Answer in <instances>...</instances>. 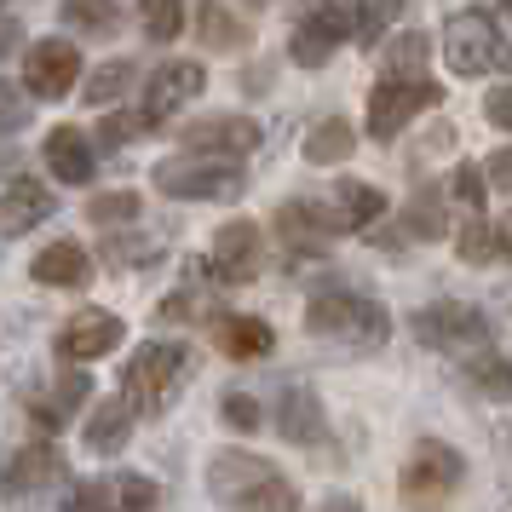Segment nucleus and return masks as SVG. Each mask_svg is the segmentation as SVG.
<instances>
[{
	"label": "nucleus",
	"instance_id": "79ce46f5",
	"mask_svg": "<svg viewBox=\"0 0 512 512\" xmlns=\"http://www.w3.org/2000/svg\"><path fill=\"white\" fill-rule=\"evenodd\" d=\"M127 133H144V121L139 116H116V121H104V127H98V139L110 144V150H116V144H127Z\"/></svg>",
	"mask_w": 512,
	"mask_h": 512
},
{
	"label": "nucleus",
	"instance_id": "6e6552de",
	"mask_svg": "<svg viewBox=\"0 0 512 512\" xmlns=\"http://www.w3.org/2000/svg\"><path fill=\"white\" fill-rule=\"evenodd\" d=\"M438 98H443L438 81H397V75H380L374 93H369V139L374 144L397 139V133H403L420 110H432Z\"/></svg>",
	"mask_w": 512,
	"mask_h": 512
},
{
	"label": "nucleus",
	"instance_id": "8fccbe9b",
	"mask_svg": "<svg viewBox=\"0 0 512 512\" xmlns=\"http://www.w3.org/2000/svg\"><path fill=\"white\" fill-rule=\"evenodd\" d=\"M259 6H265V0H259Z\"/></svg>",
	"mask_w": 512,
	"mask_h": 512
},
{
	"label": "nucleus",
	"instance_id": "e433bc0d",
	"mask_svg": "<svg viewBox=\"0 0 512 512\" xmlns=\"http://www.w3.org/2000/svg\"><path fill=\"white\" fill-rule=\"evenodd\" d=\"M29 121H35L29 93L24 87H12V81H0V133H24Z\"/></svg>",
	"mask_w": 512,
	"mask_h": 512
},
{
	"label": "nucleus",
	"instance_id": "b1692460",
	"mask_svg": "<svg viewBox=\"0 0 512 512\" xmlns=\"http://www.w3.org/2000/svg\"><path fill=\"white\" fill-rule=\"evenodd\" d=\"M271 346H277L271 323H259V317H219V351L225 357L259 363V357H271Z\"/></svg>",
	"mask_w": 512,
	"mask_h": 512
},
{
	"label": "nucleus",
	"instance_id": "393cba45",
	"mask_svg": "<svg viewBox=\"0 0 512 512\" xmlns=\"http://www.w3.org/2000/svg\"><path fill=\"white\" fill-rule=\"evenodd\" d=\"M87 392H93V386H87V374H64V380H58V392H47V397H35V403H29V420H35L41 432L58 438V432L70 426V409L87 403Z\"/></svg>",
	"mask_w": 512,
	"mask_h": 512
},
{
	"label": "nucleus",
	"instance_id": "c03bdc74",
	"mask_svg": "<svg viewBox=\"0 0 512 512\" xmlns=\"http://www.w3.org/2000/svg\"><path fill=\"white\" fill-rule=\"evenodd\" d=\"M18 41H24V29H18V18H0V58H6V52L18 47Z\"/></svg>",
	"mask_w": 512,
	"mask_h": 512
},
{
	"label": "nucleus",
	"instance_id": "423d86ee",
	"mask_svg": "<svg viewBox=\"0 0 512 512\" xmlns=\"http://www.w3.org/2000/svg\"><path fill=\"white\" fill-rule=\"evenodd\" d=\"M466 484V461L461 449H449V443L438 438H420L415 455H409V466H403V478H397V489H403V501L409 507H438V501H449L455 489Z\"/></svg>",
	"mask_w": 512,
	"mask_h": 512
},
{
	"label": "nucleus",
	"instance_id": "f257e3e1",
	"mask_svg": "<svg viewBox=\"0 0 512 512\" xmlns=\"http://www.w3.org/2000/svg\"><path fill=\"white\" fill-rule=\"evenodd\" d=\"M208 495L225 512H300V489L248 449H219L208 461Z\"/></svg>",
	"mask_w": 512,
	"mask_h": 512
},
{
	"label": "nucleus",
	"instance_id": "473e14b6",
	"mask_svg": "<svg viewBox=\"0 0 512 512\" xmlns=\"http://www.w3.org/2000/svg\"><path fill=\"white\" fill-rule=\"evenodd\" d=\"M139 24L150 41H179V29H185V0H139Z\"/></svg>",
	"mask_w": 512,
	"mask_h": 512
},
{
	"label": "nucleus",
	"instance_id": "4be33fe9",
	"mask_svg": "<svg viewBox=\"0 0 512 512\" xmlns=\"http://www.w3.org/2000/svg\"><path fill=\"white\" fill-rule=\"evenodd\" d=\"M127 438H133V409H127L121 397H104L93 415H87L81 443H87L93 455H121V449H127Z\"/></svg>",
	"mask_w": 512,
	"mask_h": 512
},
{
	"label": "nucleus",
	"instance_id": "c756f323",
	"mask_svg": "<svg viewBox=\"0 0 512 512\" xmlns=\"http://www.w3.org/2000/svg\"><path fill=\"white\" fill-rule=\"evenodd\" d=\"M58 12H64V24L81 29V35H116L121 29L116 0H58Z\"/></svg>",
	"mask_w": 512,
	"mask_h": 512
},
{
	"label": "nucleus",
	"instance_id": "58836bf2",
	"mask_svg": "<svg viewBox=\"0 0 512 512\" xmlns=\"http://www.w3.org/2000/svg\"><path fill=\"white\" fill-rule=\"evenodd\" d=\"M219 420L231 426V432H259L265 420H259V403L248 392H225L219 397Z\"/></svg>",
	"mask_w": 512,
	"mask_h": 512
},
{
	"label": "nucleus",
	"instance_id": "39448f33",
	"mask_svg": "<svg viewBox=\"0 0 512 512\" xmlns=\"http://www.w3.org/2000/svg\"><path fill=\"white\" fill-rule=\"evenodd\" d=\"M443 58H449L455 75L512 70V47L489 12H449V24H443Z\"/></svg>",
	"mask_w": 512,
	"mask_h": 512
},
{
	"label": "nucleus",
	"instance_id": "1a4fd4ad",
	"mask_svg": "<svg viewBox=\"0 0 512 512\" xmlns=\"http://www.w3.org/2000/svg\"><path fill=\"white\" fill-rule=\"evenodd\" d=\"M351 35V0H323L317 12H305L294 35H288V58L300 64V70H323L334 47Z\"/></svg>",
	"mask_w": 512,
	"mask_h": 512
},
{
	"label": "nucleus",
	"instance_id": "9d476101",
	"mask_svg": "<svg viewBox=\"0 0 512 512\" xmlns=\"http://www.w3.org/2000/svg\"><path fill=\"white\" fill-rule=\"evenodd\" d=\"M208 87V70L202 64H190V58H173V64H162V70L144 81V98H139V110L133 116L144 121V127H162L173 110H185L190 98Z\"/></svg>",
	"mask_w": 512,
	"mask_h": 512
},
{
	"label": "nucleus",
	"instance_id": "f8f14e48",
	"mask_svg": "<svg viewBox=\"0 0 512 512\" xmlns=\"http://www.w3.org/2000/svg\"><path fill=\"white\" fill-rule=\"evenodd\" d=\"M81 81V47L75 41H35L24 52V93L29 98H64Z\"/></svg>",
	"mask_w": 512,
	"mask_h": 512
},
{
	"label": "nucleus",
	"instance_id": "9b49d317",
	"mask_svg": "<svg viewBox=\"0 0 512 512\" xmlns=\"http://www.w3.org/2000/svg\"><path fill=\"white\" fill-rule=\"evenodd\" d=\"M156 507H162V489L144 472H116V478L81 484L70 495V512H156Z\"/></svg>",
	"mask_w": 512,
	"mask_h": 512
},
{
	"label": "nucleus",
	"instance_id": "7c9ffc66",
	"mask_svg": "<svg viewBox=\"0 0 512 512\" xmlns=\"http://www.w3.org/2000/svg\"><path fill=\"white\" fill-rule=\"evenodd\" d=\"M133 75H139V70H133L127 58H110V64H98V70L87 75V93H81V98H87L93 110H98V104H116V98L133 87Z\"/></svg>",
	"mask_w": 512,
	"mask_h": 512
},
{
	"label": "nucleus",
	"instance_id": "4c0bfd02",
	"mask_svg": "<svg viewBox=\"0 0 512 512\" xmlns=\"http://www.w3.org/2000/svg\"><path fill=\"white\" fill-rule=\"evenodd\" d=\"M449 196H455L466 213H484V167L461 162L455 173H449Z\"/></svg>",
	"mask_w": 512,
	"mask_h": 512
},
{
	"label": "nucleus",
	"instance_id": "ea45409f",
	"mask_svg": "<svg viewBox=\"0 0 512 512\" xmlns=\"http://www.w3.org/2000/svg\"><path fill=\"white\" fill-rule=\"evenodd\" d=\"M484 116L495 121L501 133H512V81H507V87H495V93L484 98Z\"/></svg>",
	"mask_w": 512,
	"mask_h": 512
},
{
	"label": "nucleus",
	"instance_id": "a19ab883",
	"mask_svg": "<svg viewBox=\"0 0 512 512\" xmlns=\"http://www.w3.org/2000/svg\"><path fill=\"white\" fill-rule=\"evenodd\" d=\"M162 254V248H156V242H127V248H104V259H110V265H139V259H156Z\"/></svg>",
	"mask_w": 512,
	"mask_h": 512
},
{
	"label": "nucleus",
	"instance_id": "7ed1b4c3",
	"mask_svg": "<svg viewBox=\"0 0 512 512\" xmlns=\"http://www.w3.org/2000/svg\"><path fill=\"white\" fill-rule=\"evenodd\" d=\"M305 328H311L317 340H334V346H346V351H380L386 334H392V317H386V305L369 300V294L328 288V294H317V300L305 305Z\"/></svg>",
	"mask_w": 512,
	"mask_h": 512
},
{
	"label": "nucleus",
	"instance_id": "c9c22d12",
	"mask_svg": "<svg viewBox=\"0 0 512 512\" xmlns=\"http://www.w3.org/2000/svg\"><path fill=\"white\" fill-rule=\"evenodd\" d=\"M392 12H397V0H351V35L374 52V41L392 24Z\"/></svg>",
	"mask_w": 512,
	"mask_h": 512
},
{
	"label": "nucleus",
	"instance_id": "f3484780",
	"mask_svg": "<svg viewBox=\"0 0 512 512\" xmlns=\"http://www.w3.org/2000/svg\"><path fill=\"white\" fill-rule=\"evenodd\" d=\"M340 231V219L323 208V202H282L277 208V236L294 248V254H323Z\"/></svg>",
	"mask_w": 512,
	"mask_h": 512
},
{
	"label": "nucleus",
	"instance_id": "2f4dec72",
	"mask_svg": "<svg viewBox=\"0 0 512 512\" xmlns=\"http://www.w3.org/2000/svg\"><path fill=\"white\" fill-rule=\"evenodd\" d=\"M139 213H144L139 190H110V196H93V202H87V219H93L98 231H116V225H133Z\"/></svg>",
	"mask_w": 512,
	"mask_h": 512
},
{
	"label": "nucleus",
	"instance_id": "f704fd0d",
	"mask_svg": "<svg viewBox=\"0 0 512 512\" xmlns=\"http://www.w3.org/2000/svg\"><path fill=\"white\" fill-rule=\"evenodd\" d=\"M466 380H472L484 397H512V363L495 357V351H478V357L466 363Z\"/></svg>",
	"mask_w": 512,
	"mask_h": 512
},
{
	"label": "nucleus",
	"instance_id": "412c9836",
	"mask_svg": "<svg viewBox=\"0 0 512 512\" xmlns=\"http://www.w3.org/2000/svg\"><path fill=\"white\" fill-rule=\"evenodd\" d=\"M29 277L41 282V288H81V282L93 277V259H87V248H81V242H52V248H41V254H35Z\"/></svg>",
	"mask_w": 512,
	"mask_h": 512
},
{
	"label": "nucleus",
	"instance_id": "ddd939ff",
	"mask_svg": "<svg viewBox=\"0 0 512 512\" xmlns=\"http://www.w3.org/2000/svg\"><path fill=\"white\" fill-rule=\"evenodd\" d=\"M259 265H265V236H259L254 219H236V225L213 236V254H208L213 282H254Z\"/></svg>",
	"mask_w": 512,
	"mask_h": 512
},
{
	"label": "nucleus",
	"instance_id": "bb28decb",
	"mask_svg": "<svg viewBox=\"0 0 512 512\" xmlns=\"http://www.w3.org/2000/svg\"><path fill=\"white\" fill-rule=\"evenodd\" d=\"M403 231L415 236V242H438L449 231V219H443V190L438 185H420L409 196V208H403Z\"/></svg>",
	"mask_w": 512,
	"mask_h": 512
},
{
	"label": "nucleus",
	"instance_id": "37998d69",
	"mask_svg": "<svg viewBox=\"0 0 512 512\" xmlns=\"http://www.w3.org/2000/svg\"><path fill=\"white\" fill-rule=\"evenodd\" d=\"M484 179L489 185H501V190H512V144L507 150H495V156L484 162Z\"/></svg>",
	"mask_w": 512,
	"mask_h": 512
},
{
	"label": "nucleus",
	"instance_id": "20e7f679",
	"mask_svg": "<svg viewBox=\"0 0 512 512\" xmlns=\"http://www.w3.org/2000/svg\"><path fill=\"white\" fill-rule=\"evenodd\" d=\"M150 185L162 190V196H173V202H236V196L248 190V179H242V167L225 162V156L185 150V156L156 162Z\"/></svg>",
	"mask_w": 512,
	"mask_h": 512
},
{
	"label": "nucleus",
	"instance_id": "5701e85b",
	"mask_svg": "<svg viewBox=\"0 0 512 512\" xmlns=\"http://www.w3.org/2000/svg\"><path fill=\"white\" fill-rule=\"evenodd\" d=\"M380 213H386L380 185H363V179H340L334 185V219H340V231H369Z\"/></svg>",
	"mask_w": 512,
	"mask_h": 512
},
{
	"label": "nucleus",
	"instance_id": "dca6fc26",
	"mask_svg": "<svg viewBox=\"0 0 512 512\" xmlns=\"http://www.w3.org/2000/svg\"><path fill=\"white\" fill-rule=\"evenodd\" d=\"M64 478V455L52 443H24L12 455H0V489L6 495H35V489H52Z\"/></svg>",
	"mask_w": 512,
	"mask_h": 512
},
{
	"label": "nucleus",
	"instance_id": "a878e982",
	"mask_svg": "<svg viewBox=\"0 0 512 512\" xmlns=\"http://www.w3.org/2000/svg\"><path fill=\"white\" fill-rule=\"evenodd\" d=\"M351 150H357V133H351L346 116H328V121H317V127L305 133V162H311V167L351 162Z\"/></svg>",
	"mask_w": 512,
	"mask_h": 512
},
{
	"label": "nucleus",
	"instance_id": "6ab92c4d",
	"mask_svg": "<svg viewBox=\"0 0 512 512\" xmlns=\"http://www.w3.org/2000/svg\"><path fill=\"white\" fill-rule=\"evenodd\" d=\"M41 156H47V167H52V179H58V185H87V179H93V167H98L93 139H87L81 127H52L47 144H41Z\"/></svg>",
	"mask_w": 512,
	"mask_h": 512
},
{
	"label": "nucleus",
	"instance_id": "a211bd4d",
	"mask_svg": "<svg viewBox=\"0 0 512 512\" xmlns=\"http://www.w3.org/2000/svg\"><path fill=\"white\" fill-rule=\"evenodd\" d=\"M277 432L288 443H323V432H328V415H323V403H317V392L311 386H282V397H277Z\"/></svg>",
	"mask_w": 512,
	"mask_h": 512
},
{
	"label": "nucleus",
	"instance_id": "f03ea898",
	"mask_svg": "<svg viewBox=\"0 0 512 512\" xmlns=\"http://www.w3.org/2000/svg\"><path fill=\"white\" fill-rule=\"evenodd\" d=\"M185 386H190V346H179V340H150L121 369V403L144 420L167 415Z\"/></svg>",
	"mask_w": 512,
	"mask_h": 512
},
{
	"label": "nucleus",
	"instance_id": "4468645a",
	"mask_svg": "<svg viewBox=\"0 0 512 512\" xmlns=\"http://www.w3.org/2000/svg\"><path fill=\"white\" fill-rule=\"evenodd\" d=\"M121 323L116 311H75L70 323L58 328V357H70V363H98V357H110L121 346Z\"/></svg>",
	"mask_w": 512,
	"mask_h": 512
},
{
	"label": "nucleus",
	"instance_id": "09e8293b",
	"mask_svg": "<svg viewBox=\"0 0 512 512\" xmlns=\"http://www.w3.org/2000/svg\"><path fill=\"white\" fill-rule=\"evenodd\" d=\"M0 6H6V0H0Z\"/></svg>",
	"mask_w": 512,
	"mask_h": 512
},
{
	"label": "nucleus",
	"instance_id": "a18cd8bd",
	"mask_svg": "<svg viewBox=\"0 0 512 512\" xmlns=\"http://www.w3.org/2000/svg\"><path fill=\"white\" fill-rule=\"evenodd\" d=\"M323 512H363V507H357L351 495H328V501H323Z\"/></svg>",
	"mask_w": 512,
	"mask_h": 512
},
{
	"label": "nucleus",
	"instance_id": "2eb2a0df",
	"mask_svg": "<svg viewBox=\"0 0 512 512\" xmlns=\"http://www.w3.org/2000/svg\"><path fill=\"white\" fill-rule=\"evenodd\" d=\"M185 144L202 150V156H225V162H242L259 150V121L248 116H202L185 127Z\"/></svg>",
	"mask_w": 512,
	"mask_h": 512
},
{
	"label": "nucleus",
	"instance_id": "c85d7f7f",
	"mask_svg": "<svg viewBox=\"0 0 512 512\" xmlns=\"http://www.w3.org/2000/svg\"><path fill=\"white\" fill-rule=\"evenodd\" d=\"M426 58H432V41L409 29V35H397L392 47L380 52V70L397 75V81H426Z\"/></svg>",
	"mask_w": 512,
	"mask_h": 512
},
{
	"label": "nucleus",
	"instance_id": "aec40b11",
	"mask_svg": "<svg viewBox=\"0 0 512 512\" xmlns=\"http://www.w3.org/2000/svg\"><path fill=\"white\" fill-rule=\"evenodd\" d=\"M41 219H52V190L41 185V179L18 173V179L6 185V196H0V231L24 236V231H35Z\"/></svg>",
	"mask_w": 512,
	"mask_h": 512
},
{
	"label": "nucleus",
	"instance_id": "de8ad7c7",
	"mask_svg": "<svg viewBox=\"0 0 512 512\" xmlns=\"http://www.w3.org/2000/svg\"><path fill=\"white\" fill-rule=\"evenodd\" d=\"M507 305H512V294H507Z\"/></svg>",
	"mask_w": 512,
	"mask_h": 512
},
{
	"label": "nucleus",
	"instance_id": "72a5a7b5",
	"mask_svg": "<svg viewBox=\"0 0 512 512\" xmlns=\"http://www.w3.org/2000/svg\"><path fill=\"white\" fill-rule=\"evenodd\" d=\"M495 254H501V242H495V225H489L484 213H472V219H466V231L455 236V259H461V265H489Z\"/></svg>",
	"mask_w": 512,
	"mask_h": 512
},
{
	"label": "nucleus",
	"instance_id": "0eeeda50",
	"mask_svg": "<svg viewBox=\"0 0 512 512\" xmlns=\"http://www.w3.org/2000/svg\"><path fill=\"white\" fill-rule=\"evenodd\" d=\"M415 340L426 351H443V357H472V351L489 346V323L478 305H461V300H438L415 311Z\"/></svg>",
	"mask_w": 512,
	"mask_h": 512
},
{
	"label": "nucleus",
	"instance_id": "cd10ccee",
	"mask_svg": "<svg viewBox=\"0 0 512 512\" xmlns=\"http://www.w3.org/2000/svg\"><path fill=\"white\" fill-rule=\"evenodd\" d=\"M202 41H208L213 52H242L254 41V29L242 24L225 0H208V6H202Z\"/></svg>",
	"mask_w": 512,
	"mask_h": 512
},
{
	"label": "nucleus",
	"instance_id": "3c124183",
	"mask_svg": "<svg viewBox=\"0 0 512 512\" xmlns=\"http://www.w3.org/2000/svg\"><path fill=\"white\" fill-rule=\"evenodd\" d=\"M507 6H512V0H507Z\"/></svg>",
	"mask_w": 512,
	"mask_h": 512
},
{
	"label": "nucleus",
	"instance_id": "49530a36",
	"mask_svg": "<svg viewBox=\"0 0 512 512\" xmlns=\"http://www.w3.org/2000/svg\"><path fill=\"white\" fill-rule=\"evenodd\" d=\"M495 242H501V254L512 259V213H507V219H501V225H495Z\"/></svg>",
	"mask_w": 512,
	"mask_h": 512
}]
</instances>
